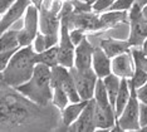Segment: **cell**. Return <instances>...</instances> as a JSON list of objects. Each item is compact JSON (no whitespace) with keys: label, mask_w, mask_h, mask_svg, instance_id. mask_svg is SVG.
<instances>
[{"label":"cell","mask_w":147,"mask_h":132,"mask_svg":"<svg viewBox=\"0 0 147 132\" xmlns=\"http://www.w3.org/2000/svg\"><path fill=\"white\" fill-rule=\"evenodd\" d=\"M59 125L55 106H39L0 78V132L52 131Z\"/></svg>","instance_id":"6da1fadb"},{"label":"cell","mask_w":147,"mask_h":132,"mask_svg":"<svg viewBox=\"0 0 147 132\" xmlns=\"http://www.w3.org/2000/svg\"><path fill=\"white\" fill-rule=\"evenodd\" d=\"M36 52L33 49V45L20 47L13 54L10 62L1 73V79L9 86L18 88L32 78L34 73L36 59Z\"/></svg>","instance_id":"7a4b0ae2"},{"label":"cell","mask_w":147,"mask_h":132,"mask_svg":"<svg viewBox=\"0 0 147 132\" xmlns=\"http://www.w3.org/2000/svg\"><path fill=\"white\" fill-rule=\"evenodd\" d=\"M16 89L39 106L45 107L52 104L53 87L51 84V68L45 64L38 63L32 78Z\"/></svg>","instance_id":"3957f363"},{"label":"cell","mask_w":147,"mask_h":132,"mask_svg":"<svg viewBox=\"0 0 147 132\" xmlns=\"http://www.w3.org/2000/svg\"><path fill=\"white\" fill-rule=\"evenodd\" d=\"M131 88V98L122 111L121 116L117 118L118 126L122 131H140V101L137 98L136 89Z\"/></svg>","instance_id":"277c9868"},{"label":"cell","mask_w":147,"mask_h":132,"mask_svg":"<svg viewBox=\"0 0 147 132\" xmlns=\"http://www.w3.org/2000/svg\"><path fill=\"white\" fill-rule=\"evenodd\" d=\"M61 24H65L69 28V30L73 28L82 29L84 32H97L101 30V25H99V14L98 13L92 12H84L79 13L74 12L68 18L62 19Z\"/></svg>","instance_id":"5b68a950"},{"label":"cell","mask_w":147,"mask_h":132,"mask_svg":"<svg viewBox=\"0 0 147 132\" xmlns=\"http://www.w3.org/2000/svg\"><path fill=\"white\" fill-rule=\"evenodd\" d=\"M38 33H39V9L30 4L24 14L23 28L19 30V44H20V47L30 45Z\"/></svg>","instance_id":"8992f818"},{"label":"cell","mask_w":147,"mask_h":132,"mask_svg":"<svg viewBox=\"0 0 147 132\" xmlns=\"http://www.w3.org/2000/svg\"><path fill=\"white\" fill-rule=\"evenodd\" d=\"M69 69H71V73L74 78L77 89H78L81 98L83 101L92 100L93 94H94L97 81H98V76L96 74L93 68L88 70H77L74 67H72Z\"/></svg>","instance_id":"52a82bcc"},{"label":"cell","mask_w":147,"mask_h":132,"mask_svg":"<svg viewBox=\"0 0 147 132\" xmlns=\"http://www.w3.org/2000/svg\"><path fill=\"white\" fill-rule=\"evenodd\" d=\"M74 54L76 45L73 44L71 35H69V28L65 24H61V33H59L58 42V62L59 64L68 68L74 66Z\"/></svg>","instance_id":"ba28073f"},{"label":"cell","mask_w":147,"mask_h":132,"mask_svg":"<svg viewBox=\"0 0 147 132\" xmlns=\"http://www.w3.org/2000/svg\"><path fill=\"white\" fill-rule=\"evenodd\" d=\"M94 108H96V101L89 100L87 102L86 107L79 114V117L69 126L67 130L73 132H94L97 131L96 122H94Z\"/></svg>","instance_id":"9c48e42d"},{"label":"cell","mask_w":147,"mask_h":132,"mask_svg":"<svg viewBox=\"0 0 147 132\" xmlns=\"http://www.w3.org/2000/svg\"><path fill=\"white\" fill-rule=\"evenodd\" d=\"M29 5H30L29 0H15V3L10 6V9L0 19V35H1L5 30L10 29L11 25L15 24L22 16H24Z\"/></svg>","instance_id":"30bf717a"},{"label":"cell","mask_w":147,"mask_h":132,"mask_svg":"<svg viewBox=\"0 0 147 132\" xmlns=\"http://www.w3.org/2000/svg\"><path fill=\"white\" fill-rule=\"evenodd\" d=\"M94 52V45L89 43L87 37L76 47L74 54V68L77 70H88L92 69V58Z\"/></svg>","instance_id":"8fae6325"},{"label":"cell","mask_w":147,"mask_h":132,"mask_svg":"<svg viewBox=\"0 0 147 132\" xmlns=\"http://www.w3.org/2000/svg\"><path fill=\"white\" fill-rule=\"evenodd\" d=\"M135 72V60H133L131 50L112 58V73L119 78H131Z\"/></svg>","instance_id":"7c38bea8"},{"label":"cell","mask_w":147,"mask_h":132,"mask_svg":"<svg viewBox=\"0 0 147 132\" xmlns=\"http://www.w3.org/2000/svg\"><path fill=\"white\" fill-rule=\"evenodd\" d=\"M39 32L45 35H57L61 33L59 15L51 10L39 9Z\"/></svg>","instance_id":"4fadbf2b"},{"label":"cell","mask_w":147,"mask_h":132,"mask_svg":"<svg viewBox=\"0 0 147 132\" xmlns=\"http://www.w3.org/2000/svg\"><path fill=\"white\" fill-rule=\"evenodd\" d=\"M94 122L97 131H111L117 122L115 107H101L96 103L94 108Z\"/></svg>","instance_id":"5bb4252c"},{"label":"cell","mask_w":147,"mask_h":132,"mask_svg":"<svg viewBox=\"0 0 147 132\" xmlns=\"http://www.w3.org/2000/svg\"><path fill=\"white\" fill-rule=\"evenodd\" d=\"M92 68L98 76V78H105L112 73V58H109L99 45L94 47L92 58Z\"/></svg>","instance_id":"9a60e30c"},{"label":"cell","mask_w":147,"mask_h":132,"mask_svg":"<svg viewBox=\"0 0 147 132\" xmlns=\"http://www.w3.org/2000/svg\"><path fill=\"white\" fill-rule=\"evenodd\" d=\"M147 39V23L141 19L129 20V34L128 43L131 47H141L143 42Z\"/></svg>","instance_id":"2e32d148"},{"label":"cell","mask_w":147,"mask_h":132,"mask_svg":"<svg viewBox=\"0 0 147 132\" xmlns=\"http://www.w3.org/2000/svg\"><path fill=\"white\" fill-rule=\"evenodd\" d=\"M128 20V12H118V10H107L99 14V25L101 30L117 26L121 23Z\"/></svg>","instance_id":"e0dca14e"},{"label":"cell","mask_w":147,"mask_h":132,"mask_svg":"<svg viewBox=\"0 0 147 132\" xmlns=\"http://www.w3.org/2000/svg\"><path fill=\"white\" fill-rule=\"evenodd\" d=\"M88 101H79V102H71L67 107H64L61 111V123L65 128H68L74 122L79 114L86 107Z\"/></svg>","instance_id":"ac0fdd59"},{"label":"cell","mask_w":147,"mask_h":132,"mask_svg":"<svg viewBox=\"0 0 147 132\" xmlns=\"http://www.w3.org/2000/svg\"><path fill=\"white\" fill-rule=\"evenodd\" d=\"M99 47L105 50L109 58L118 56V54L126 53L131 50V44L128 40H117V39H103L99 43Z\"/></svg>","instance_id":"d6986e66"},{"label":"cell","mask_w":147,"mask_h":132,"mask_svg":"<svg viewBox=\"0 0 147 132\" xmlns=\"http://www.w3.org/2000/svg\"><path fill=\"white\" fill-rule=\"evenodd\" d=\"M129 98H131V88L128 86V81H127V78H122L121 87H119L118 94H117L116 102H115V112H116L117 118L121 116L122 111L125 110V107H126V104L128 103Z\"/></svg>","instance_id":"ffe728a7"},{"label":"cell","mask_w":147,"mask_h":132,"mask_svg":"<svg viewBox=\"0 0 147 132\" xmlns=\"http://www.w3.org/2000/svg\"><path fill=\"white\" fill-rule=\"evenodd\" d=\"M19 48V30L8 29L0 35V52H8Z\"/></svg>","instance_id":"44dd1931"},{"label":"cell","mask_w":147,"mask_h":132,"mask_svg":"<svg viewBox=\"0 0 147 132\" xmlns=\"http://www.w3.org/2000/svg\"><path fill=\"white\" fill-rule=\"evenodd\" d=\"M102 79H103V83H105V86H106L109 101H111V103L113 104V107H115V102H116L117 94H118L119 87H121L122 78H119V77L116 76L115 73H111V74L106 76L105 78H102Z\"/></svg>","instance_id":"7402d4cb"},{"label":"cell","mask_w":147,"mask_h":132,"mask_svg":"<svg viewBox=\"0 0 147 132\" xmlns=\"http://www.w3.org/2000/svg\"><path fill=\"white\" fill-rule=\"evenodd\" d=\"M35 59H36V64L38 63L45 64V66H48L49 68L59 64V62H58V44L54 47H51V48H48L45 50H43L40 53H36Z\"/></svg>","instance_id":"603a6c76"},{"label":"cell","mask_w":147,"mask_h":132,"mask_svg":"<svg viewBox=\"0 0 147 132\" xmlns=\"http://www.w3.org/2000/svg\"><path fill=\"white\" fill-rule=\"evenodd\" d=\"M71 74V69L68 67H64L62 64H57V66L51 68V84L53 88L61 87L63 82L65 81L67 77Z\"/></svg>","instance_id":"cb8c5ba5"},{"label":"cell","mask_w":147,"mask_h":132,"mask_svg":"<svg viewBox=\"0 0 147 132\" xmlns=\"http://www.w3.org/2000/svg\"><path fill=\"white\" fill-rule=\"evenodd\" d=\"M93 100L96 101V103L101 107H109V106H113L109 101V97H108V93H107V89H106V86L103 83V79L102 78H98L97 81V84H96V89H94V94H93Z\"/></svg>","instance_id":"d4e9b609"},{"label":"cell","mask_w":147,"mask_h":132,"mask_svg":"<svg viewBox=\"0 0 147 132\" xmlns=\"http://www.w3.org/2000/svg\"><path fill=\"white\" fill-rule=\"evenodd\" d=\"M69 103H71V101H69V97H68V94L65 93L64 88L62 86L53 88V98H52L53 106H55L59 111H62L63 108L67 107Z\"/></svg>","instance_id":"484cf974"},{"label":"cell","mask_w":147,"mask_h":132,"mask_svg":"<svg viewBox=\"0 0 147 132\" xmlns=\"http://www.w3.org/2000/svg\"><path fill=\"white\" fill-rule=\"evenodd\" d=\"M127 81H128L129 87L137 89V88H140L147 82V72L142 68L141 66L135 64V72H133V76L131 77V78H128Z\"/></svg>","instance_id":"4316f807"},{"label":"cell","mask_w":147,"mask_h":132,"mask_svg":"<svg viewBox=\"0 0 147 132\" xmlns=\"http://www.w3.org/2000/svg\"><path fill=\"white\" fill-rule=\"evenodd\" d=\"M62 87L64 88L65 93L68 94L71 102H79V101H83L78 93V89H77V86H76V82H74V78H73L72 73L65 78V81L62 84Z\"/></svg>","instance_id":"83f0119b"},{"label":"cell","mask_w":147,"mask_h":132,"mask_svg":"<svg viewBox=\"0 0 147 132\" xmlns=\"http://www.w3.org/2000/svg\"><path fill=\"white\" fill-rule=\"evenodd\" d=\"M113 1H115V0H93V1L91 3L92 4V10L94 13L101 14V13L107 12V10L111 8Z\"/></svg>","instance_id":"f1b7e54d"},{"label":"cell","mask_w":147,"mask_h":132,"mask_svg":"<svg viewBox=\"0 0 147 132\" xmlns=\"http://www.w3.org/2000/svg\"><path fill=\"white\" fill-rule=\"evenodd\" d=\"M32 45H33V49H34L36 53H40V52H43V50L48 49L47 40H45V35L42 34V33L39 32L38 34H36V37L34 38V40H33Z\"/></svg>","instance_id":"f546056e"},{"label":"cell","mask_w":147,"mask_h":132,"mask_svg":"<svg viewBox=\"0 0 147 132\" xmlns=\"http://www.w3.org/2000/svg\"><path fill=\"white\" fill-rule=\"evenodd\" d=\"M136 0H115L108 10H118V12H128L129 8Z\"/></svg>","instance_id":"4dcf8cb0"},{"label":"cell","mask_w":147,"mask_h":132,"mask_svg":"<svg viewBox=\"0 0 147 132\" xmlns=\"http://www.w3.org/2000/svg\"><path fill=\"white\" fill-rule=\"evenodd\" d=\"M74 12L84 13V12H92V4L87 0H72Z\"/></svg>","instance_id":"1f68e13d"},{"label":"cell","mask_w":147,"mask_h":132,"mask_svg":"<svg viewBox=\"0 0 147 132\" xmlns=\"http://www.w3.org/2000/svg\"><path fill=\"white\" fill-rule=\"evenodd\" d=\"M18 49L14 50H8V52H0V74L4 72V69L6 68V66L10 62L13 54H14Z\"/></svg>","instance_id":"d6a6232c"},{"label":"cell","mask_w":147,"mask_h":132,"mask_svg":"<svg viewBox=\"0 0 147 132\" xmlns=\"http://www.w3.org/2000/svg\"><path fill=\"white\" fill-rule=\"evenodd\" d=\"M84 33H86L84 30L78 29V28H73V29L69 30V35H71V39H72L73 44H74L76 47L78 45V44L86 38V34H84Z\"/></svg>","instance_id":"836d02e7"},{"label":"cell","mask_w":147,"mask_h":132,"mask_svg":"<svg viewBox=\"0 0 147 132\" xmlns=\"http://www.w3.org/2000/svg\"><path fill=\"white\" fill-rule=\"evenodd\" d=\"M140 127L142 131H147V104L141 102H140Z\"/></svg>","instance_id":"e575fe53"},{"label":"cell","mask_w":147,"mask_h":132,"mask_svg":"<svg viewBox=\"0 0 147 132\" xmlns=\"http://www.w3.org/2000/svg\"><path fill=\"white\" fill-rule=\"evenodd\" d=\"M136 94H137V98H138L140 102L147 104V82L140 88H137Z\"/></svg>","instance_id":"d590c367"},{"label":"cell","mask_w":147,"mask_h":132,"mask_svg":"<svg viewBox=\"0 0 147 132\" xmlns=\"http://www.w3.org/2000/svg\"><path fill=\"white\" fill-rule=\"evenodd\" d=\"M14 3L15 0H0V15H4Z\"/></svg>","instance_id":"8d00e7d4"},{"label":"cell","mask_w":147,"mask_h":132,"mask_svg":"<svg viewBox=\"0 0 147 132\" xmlns=\"http://www.w3.org/2000/svg\"><path fill=\"white\" fill-rule=\"evenodd\" d=\"M29 1H30L32 5L36 6L38 9H40V6H42V4H43V0H29Z\"/></svg>","instance_id":"74e56055"},{"label":"cell","mask_w":147,"mask_h":132,"mask_svg":"<svg viewBox=\"0 0 147 132\" xmlns=\"http://www.w3.org/2000/svg\"><path fill=\"white\" fill-rule=\"evenodd\" d=\"M142 18L147 23V4L142 6Z\"/></svg>","instance_id":"f35d334b"},{"label":"cell","mask_w":147,"mask_h":132,"mask_svg":"<svg viewBox=\"0 0 147 132\" xmlns=\"http://www.w3.org/2000/svg\"><path fill=\"white\" fill-rule=\"evenodd\" d=\"M141 49L143 50V53H145L146 56H147V39L145 40V42H143V44L141 45Z\"/></svg>","instance_id":"ab89813d"},{"label":"cell","mask_w":147,"mask_h":132,"mask_svg":"<svg viewBox=\"0 0 147 132\" xmlns=\"http://www.w3.org/2000/svg\"><path fill=\"white\" fill-rule=\"evenodd\" d=\"M136 1H137V3H138V4H140V5H142V6L147 4V0H136Z\"/></svg>","instance_id":"60d3db41"},{"label":"cell","mask_w":147,"mask_h":132,"mask_svg":"<svg viewBox=\"0 0 147 132\" xmlns=\"http://www.w3.org/2000/svg\"><path fill=\"white\" fill-rule=\"evenodd\" d=\"M0 78H1V74H0Z\"/></svg>","instance_id":"b9f144b4"},{"label":"cell","mask_w":147,"mask_h":132,"mask_svg":"<svg viewBox=\"0 0 147 132\" xmlns=\"http://www.w3.org/2000/svg\"><path fill=\"white\" fill-rule=\"evenodd\" d=\"M87 1H88V0H87Z\"/></svg>","instance_id":"7bdbcfd3"}]
</instances>
